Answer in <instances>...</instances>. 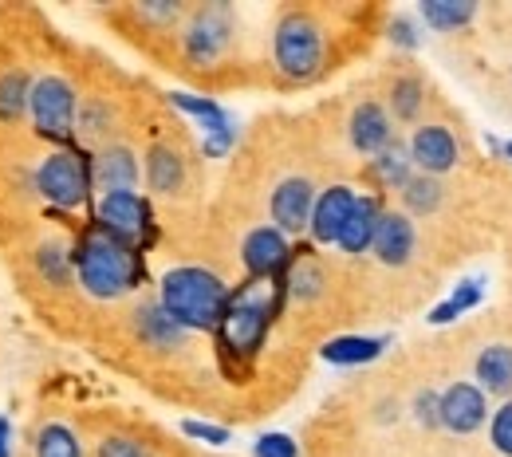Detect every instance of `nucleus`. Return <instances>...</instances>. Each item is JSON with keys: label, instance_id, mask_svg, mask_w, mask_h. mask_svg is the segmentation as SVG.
Here are the masks:
<instances>
[{"label": "nucleus", "instance_id": "2eb2a0df", "mask_svg": "<svg viewBox=\"0 0 512 457\" xmlns=\"http://www.w3.org/2000/svg\"><path fill=\"white\" fill-rule=\"evenodd\" d=\"M485 418H489L485 391L473 387V383H453L438 398V422L446 426L449 434H473V430L485 426Z\"/></svg>", "mask_w": 512, "mask_h": 457}, {"label": "nucleus", "instance_id": "5701e85b", "mask_svg": "<svg viewBox=\"0 0 512 457\" xmlns=\"http://www.w3.org/2000/svg\"><path fill=\"white\" fill-rule=\"evenodd\" d=\"M477 387L489 394H512V347L493 343L477 359Z\"/></svg>", "mask_w": 512, "mask_h": 457}, {"label": "nucleus", "instance_id": "7c9ffc66", "mask_svg": "<svg viewBox=\"0 0 512 457\" xmlns=\"http://www.w3.org/2000/svg\"><path fill=\"white\" fill-rule=\"evenodd\" d=\"M489 442L501 457H512V398L501 402V410H493L489 418Z\"/></svg>", "mask_w": 512, "mask_h": 457}, {"label": "nucleus", "instance_id": "cd10ccee", "mask_svg": "<svg viewBox=\"0 0 512 457\" xmlns=\"http://www.w3.org/2000/svg\"><path fill=\"white\" fill-rule=\"evenodd\" d=\"M170 103L178 107V111H186V115H193L201 127L209 134L225 131V127H233V119L225 115V107L217 103V99H205V95H170Z\"/></svg>", "mask_w": 512, "mask_h": 457}, {"label": "nucleus", "instance_id": "6ab92c4d", "mask_svg": "<svg viewBox=\"0 0 512 457\" xmlns=\"http://www.w3.org/2000/svg\"><path fill=\"white\" fill-rule=\"evenodd\" d=\"M130 324H134V335L142 347H154V351H178L186 343V327H178L166 312L162 304L154 300H142L134 312H130Z\"/></svg>", "mask_w": 512, "mask_h": 457}, {"label": "nucleus", "instance_id": "c9c22d12", "mask_svg": "<svg viewBox=\"0 0 512 457\" xmlns=\"http://www.w3.org/2000/svg\"><path fill=\"white\" fill-rule=\"evenodd\" d=\"M0 457H12V422L0 414Z\"/></svg>", "mask_w": 512, "mask_h": 457}, {"label": "nucleus", "instance_id": "c756f323", "mask_svg": "<svg viewBox=\"0 0 512 457\" xmlns=\"http://www.w3.org/2000/svg\"><path fill=\"white\" fill-rule=\"evenodd\" d=\"M477 300H481V284H477V280H465L446 304H438V308L430 312V324H453V320H457L461 312H469Z\"/></svg>", "mask_w": 512, "mask_h": 457}, {"label": "nucleus", "instance_id": "7ed1b4c3", "mask_svg": "<svg viewBox=\"0 0 512 457\" xmlns=\"http://www.w3.org/2000/svg\"><path fill=\"white\" fill-rule=\"evenodd\" d=\"M32 87H28V142L60 150L75 146V107H79V67H67L60 52H32Z\"/></svg>", "mask_w": 512, "mask_h": 457}, {"label": "nucleus", "instance_id": "4468645a", "mask_svg": "<svg viewBox=\"0 0 512 457\" xmlns=\"http://www.w3.org/2000/svg\"><path fill=\"white\" fill-rule=\"evenodd\" d=\"M347 142H351V150L363 154V158L383 154L386 146L394 142V119L386 115L383 103H375V99L355 103V111H351V119H347Z\"/></svg>", "mask_w": 512, "mask_h": 457}, {"label": "nucleus", "instance_id": "9d476101", "mask_svg": "<svg viewBox=\"0 0 512 457\" xmlns=\"http://www.w3.org/2000/svg\"><path fill=\"white\" fill-rule=\"evenodd\" d=\"M292 253H296V249L288 245V237H284L280 229L256 225V229H249V237H245V245H241V264H245L249 280H276V276H284Z\"/></svg>", "mask_w": 512, "mask_h": 457}, {"label": "nucleus", "instance_id": "e433bc0d", "mask_svg": "<svg viewBox=\"0 0 512 457\" xmlns=\"http://www.w3.org/2000/svg\"><path fill=\"white\" fill-rule=\"evenodd\" d=\"M505 158L512 162V142H505Z\"/></svg>", "mask_w": 512, "mask_h": 457}, {"label": "nucleus", "instance_id": "f8f14e48", "mask_svg": "<svg viewBox=\"0 0 512 457\" xmlns=\"http://www.w3.org/2000/svg\"><path fill=\"white\" fill-rule=\"evenodd\" d=\"M312 205H316V186L312 178H284L276 182V190L268 197V213H272V229H280L284 237L292 233H304L308 229V217H312Z\"/></svg>", "mask_w": 512, "mask_h": 457}, {"label": "nucleus", "instance_id": "c85d7f7f", "mask_svg": "<svg viewBox=\"0 0 512 457\" xmlns=\"http://www.w3.org/2000/svg\"><path fill=\"white\" fill-rule=\"evenodd\" d=\"M398 194L406 201V217H426V213H434V209L442 205V186H438V178H426V174H414Z\"/></svg>", "mask_w": 512, "mask_h": 457}, {"label": "nucleus", "instance_id": "bb28decb", "mask_svg": "<svg viewBox=\"0 0 512 457\" xmlns=\"http://www.w3.org/2000/svg\"><path fill=\"white\" fill-rule=\"evenodd\" d=\"M422 20L430 24V28H438V32H457V28H465L473 16H477V4H469V0H422Z\"/></svg>", "mask_w": 512, "mask_h": 457}, {"label": "nucleus", "instance_id": "9b49d317", "mask_svg": "<svg viewBox=\"0 0 512 457\" xmlns=\"http://www.w3.org/2000/svg\"><path fill=\"white\" fill-rule=\"evenodd\" d=\"M142 182V162L127 142H111L91 154V186L103 194H127Z\"/></svg>", "mask_w": 512, "mask_h": 457}, {"label": "nucleus", "instance_id": "ddd939ff", "mask_svg": "<svg viewBox=\"0 0 512 457\" xmlns=\"http://www.w3.org/2000/svg\"><path fill=\"white\" fill-rule=\"evenodd\" d=\"M410 166L418 170V174H426V178H438V174H446L457 166V138L449 127L442 123H422L414 138H410Z\"/></svg>", "mask_w": 512, "mask_h": 457}, {"label": "nucleus", "instance_id": "4be33fe9", "mask_svg": "<svg viewBox=\"0 0 512 457\" xmlns=\"http://www.w3.org/2000/svg\"><path fill=\"white\" fill-rule=\"evenodd\" d=\"M386 339H371V335H339L323 343V359L335 367H363L371 359H379Z\"/></svg>", "mask_w": 512, "mask_h": 457}, {"label": "nucleus", "instance_id": "423d86ee", "mask_svg": "<svg viewBox=\"0 0 512 457\" xmlns=\"http://www.w3.org/2000/svg\"><path fill=\"white\" fill-rule=\"evenodd\" d=\"M233 44H237V12L229 4L209 0L186 8V20L178 28V52L190 71L205 75L225 67L233 56Z\"/></svg>", "mask_w": 512, "mask_h": 457}, {"label": "nucleus", "instance_id": "a211bd4d", "mask_svg": "<svg viewBox=\"0 0 512 457\" xmlns=\"http://www.w3.org/2000/svg\"><path fill=\"white\" fill-rule=\"evenodd\" d=\"M146 186L158 197H178L186 190V154L170 142H154L146 150Z\"/></svg>", "mask_w": 512, "mask_h": 457}, {"label": "nucleus", "instance_id": "0eeeda50", "mask_svg": "<svg viewBox=\"0 0 512 457\" xmlns=\"http://www.w3.org/2000/svg\"><path fill=\"white\" fill-rule=\"evenodd\" d=\"M32 194L52 213H79L95 194L91 186V154L79 146H60L44 150L40 162L32 166Z\"/></svg>", "mask_w": 512, "mask_h": 457}, {"label": "nucleus", "instance_id": "f257e3e1", "mask_svg": "<svg viewBox=\"0 0 512 457\" xmlns=\"http://www.w3.org/2000/svg\"><path fill=\"white\" fill-rule=\"evenodd\" d=\"M71 264H75V288L83 296H91V300H103V304L107 300H123L146 280L142 249L119 241L99 221H87L75 233Z\"/></svg>", "mask_w": 512, "mask_h": 457}, {"label": "nucleus", "instance_id": "a878e982", "mask_svg": "<svg viewBox=\"0 0 512 457\" xmlns=\"http://www.w3.org/2000/svg\"><path fill=\"white\" fill-rule=\"evenodd\" d=\"M390 111L386 115H394L398 123H414L418 115H422V103H426V91H422V79L418 75H398L394 83H390Z\"/></svg>", "mask_w": 512, "mask_h": 457}, {"label": "nucleus", "instance_id": "f03ea898", "mask_svg": "<svg viewBox=\"0 0 512 457\" xmlns=\"http://www.w3.org/2000/svg\"><path fill=\"white\" fill-rule=\"evenodd\" d=\"M284 276L276 280H245L237 292H229V308L221 316V327L213 331L217 335V351H221V363L225 371L237 379V371H245L260 355L264 339H268V327L276 320V312L284 308Z\"/></svg>", "mask_w": 512, "mask_h": 457}, {"label": "nucleus", "instance_id": "b1692460", "mask_svg": "<svg viewBox=\"0 0 512 457\" xmlns=\"http://www.w3.org/2000/svg\"><path fill=\"white\" fill-rule=\"evenodd\" d=\"M371 174H375V182L386 186V190H402V186L414 178V166H410L406 146H402V142H390L383 154L371 158Z\"/></svg>", "mask_w": 512, "mask_h": 457}, {"label": "nucleus", "instance_id": "412c9836", "mask_svg": "<svg viewBox=\"0 0 512 457\" xmlns=\"http://www.w3.org/2000/svg\"><path fill=\"white\" fill-rule=\"evenodd\" d=\"M379 217H383V201H379V197H359L335 245H339L343 253H351V257H359V253H371V241H375Z\"/></svg>", "mask_w": 512, "mask_h": 457}, {"label": "nucleus", "instance_id": "dca6fc26", "mask_svg": "<svg viewBox=\"0 0 512 457\" xmlns=\"http://www.w3.org/2000/svg\"><path fill=\"white\" fill-rule=\"evenodd\" d=\"M355 201H359V194H355L351 186H343V182H339V186H327V190L316 194L312 217H308V229H312V241H316V245H335V241H339V233H343V225H347Z\"/></svg>", "mask_w": 512, "mask_h": 457}, {"label": "nucleus", "instance_id": "39448f33", "mask_svg": "<svg viewBox=\"0 0 512 457\" xmlns=\"http://www.w3.org/2000/svg\"><path fill=\"white\" fill-rule=\"evenodd\" d=\"M158 304L186 331H217L229 308V284L201 264H178L162 276Z\"/></svg>", "mask_w": 512, "mask_h": 457}, {"label": "nucleus", "instance_id": "aec40b11", "mask_svg": "<svg viewBox=\"0 0 512 457\" xmlns=\"http://www.w3.org/2000/svg\"><path fill=\"white\" fill-rule=\"evenodd\" d=\"M32 457H87L83 434L64 418H40L32 430Z\"/></svg>", "mask_w": 512, "mask_h": 457}, {"label": "nucleus", "instance_id": "f704fd0d", "mask_svg": "<svg viewBox=\"0 0 512 457\" xmlns=\"http://www.w3.org/2000/svg\"><path fill=\"white\" fill-rule=\"evenodd\" d=\"M390 36H394L398 44H406V48H414V44H418V36H414V28H410L406 20H394V24H390Z\"/></svg>", "mask_w": 512, "mask_h": 457}, {"label": "nucleus", "instance_id": "72a5a7b5", "mask_svg": "<svg viewBox=\"0 0 512 457\" xmlns=\"http://www.w3.org/2000/svg\"><path fill=\"white\" fill-rule=\"evenodd\" d=\"M233 138H237V127H225V131L209 134L205 142H201V150H205V158H221L229 146H233Z\"/></svg>", "mask_w": 512, "mask_h": 457}, {"label": "nucleus", "instance_id": "6e6552de", "mask_svg": "<svg viewBox=\"0 0 512 457\" xmlns=\"http://www.w3.org/2000/svg\"><path fill=\"white\" fill-rule=\"evenodd\" d=\"M28 87L32 64L28 52H20V40H0V154L28 134Z\"/></svg>", "mask_w": 512, "mask_h": 457}, {"label": "nucleus", "instance_id": "393cba45", "mask_svg": "<svg viewBox=\"0 0 512 457\" xmlns=\"http://www.w3.org/2000/svg\"><path fill=\"white\" fill-rule=\"evenodd\" d=\"M91 457H158V450L134 430H99L91 442Z\"/></svg>", "mask_w": 512, "mask_h": 457}, {"label": "nucleus", "instance_id": "2f4dec72", "mask_svg": "<svg viewBox=\"0 0 512 457\" xmlns=\"http://www.w3.org/2000/svg\"><path fill=\"white\" fill-rule=\"evenodd\" d=\"M182 434L193 438V442H205V446H225V442H229V430H225V426L197 422V418H186V422H182Z\"/></svg>", "mask_w": 512, "mask_h": 457}, {"label": "nucleus", "instance_id": "1a4fd4ad", "mask_svg": "<svg viewBox=\"0 0 512 457\" xmlns=\"http://www.w3.org/2000/svg\"><path fill=\"white\" fill-rule=\"evenodd\" d=\"M95 221L115 233L119 241H127L134 249H150L154 237H158V225H154V209H150V197H142L138 190L127 194H103L95 205Z\"/></svg>", "mask_w": 512, "mask_h": 457}, {"label": "nucleus", "instance_id": "f3484780", "mask_svg": "<svg viewBox=\"0 0 512 457\" xmlns=\"http://www.w3.org/2000/svg\"><path fill=\"white\" fill-rule=\"evenodd\" d=\"M414 245H418V237H414V221H410L406 213L383 209L379 229H375V241H371L375 261L386 264V268H402V264H410V257H414Z\"/></svg>", "mask_w": 512, "mask_h": 457}, {"label": "nucleus", "instance_id": "473e14b6", "mask_svg": "<svg viewBox=\"0 0 512 457\" xmlns=\"http://www.w3.org/2000/svg\"><path fill=\"white\" fill-rule=\"evenodd\" d=\"M253 457H300V446L288 434H264L253 446Z\"/></svg>", "mask_w": 512, "mask_h": 457}, {"label": "nucleus", "instance_id": "20e7f679", "mask_svg": "<svg viewBox=\"0 0 512 457\" xmlns=\"http://www.w3.org/2000/svg\"><path fill=\"white\" fill-rule=\"evenodd\" d=\"M272 67L284 83L304 87L327 75L331 64V36L327 20L316 8H284L276 28H272Z\"/></svg>", "mask_w": 512, "mask_h": 457}]
</instances>
